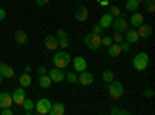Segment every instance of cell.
I'll use <instances>...</instances> for the list:
<instances>
[{
    "instance_id": "obj_14",
    "label": "cell",
    "mask_w": 155,
    "mask_h": 115,
    "mask_svg": "<svg viewBox=\"0 0 155 115\" xmlns=\"http://www.w3.org/2000/svg\"><path fill=\"white\" fill-rule=\"evenodd\" d=\"M73 67H74V70L76 72H84V70H87V61L82 58V56H76L74 59H73Z\"/></svg>"
},
{
    "instance_id": "obj_8",
    "label": "cell",
    "mask_w": 155,
    "mask_h": 115,
    "mask_svg": "<svg viewBox=\"0 0 155 115\" xmlns=\"http://www.w3.org/2000/svg\"><path fill=\"white\" fill-rule=\"evenodd\" d=\"M44 45H45L47 50H50V52H56L59 48V39L56 36H47L44 39Z\"/></svg>"
},
{
    "instance_id": "obj_41",
    "label": "cell",
    "mask_w": 155,
    "mask_h": 115,
    "mask_svg": "<svg viewBox=\"0 0 155 115\" xmlns=\"http://www.w3.org/2000/svg\"><path fill=\"white\" fill-rule=\"evenodd\" d=\"M48 2H50V0H36V3H37L39 6H45Z\"/></svg>"
},
{
    "instance_id": "obj_24",
    "label": "cell",
    "mask_w": 155,
    "mask_h": 115,
    "mask_svg": "<svg viewBox=\"0 0 155 115\" xmlns=\"http://www.w3.org/2000/svg\"><path fill=\"white\" fill-rule=\"evenodd\" d=\"M109 113H110V115H129L130 112H129L127 109L118 107V106H112V107L109 109Z\"/></svg>"
},
{
    "instance_id": "obj_20",
    "label": "cell",
    "mask_w": 155,
    "mask_h": 115,
    "mask_svg": "<svg viewBox=\"0 0 155 115\" xmlns=\"http://www.w3.org/2000/svg\"><path fill=\"white\" fill-rule=\"evenodd\" d=\"M0 75H2L3 78H8V79H11L12 76H14V69H12V67H9L8 64H5V62H3L2 69H0Z\"/></svg>"
},
{
    "instance_id": "obj_6",
    "label": "cell",
    "mask_w": 155,
    "mask_h": 115,
    "mask_svg": "<svg viewBox=\"0 0 155 115\" xmlns=\"http://www.w3.org/2000/svg\"><path fill=\"white\" fill-rule=\"evenodd\" d=\"M112 28H113V31H120V33H124L129 28V22H127V19H126V16L123 14V12L118 17H113Z\"/></svg>"
},
{
    "instance_id": "obj_19",
    "label": "cell",
    "mask_w": 155,
    "mask_h": 115,
    "mask_svg": "<svg viewBox=\"0 0 155 115\" xmlns=\"http://www.w3.org/2000/svg\"><path fill=\"white\" fill-rule=\"evenodd\" d=\"M130 23H132V27H140L141 23H144L143 14H140L138 11H134L132 16H130Z\"/></svg>"
},
{
    "instance_id": "obj_31",
    "label": "cell",
    "mask_w": 155,
    "mask_h": 115,
    "mask_svg": "<svg viewBox=\"0 0 155 115\" xmlns=\"http://www.w3.org/2000/svg\"><path fill=\"white\" fill-rule=\"evenodd\" d=\"M112 39H113L115 44H120L121 41H124V36H123V33H120V31H115V33L112 34Z\"/></svg>"
},
{
    "instance_id": "obj_42",
    "label": "cell",
    "mask_w": 155,
    "mask_h": 115,
    "mask_svg": "<svg viewBox=\"0 0 155 115\" xmlns=\"http://www.w3.org/2000/svg\"><path fill=\"white\" fill-rule=\"evenodd\" d=\"M99 3H101V6H109V5H110L107 0H99Z\"/></svg>"
},
{
    "instance_id": "obj_4",
    "label": "cell",
    "mask_w": 155,
    "mask_h": 115,
    "mask_svg": "<svg viewBox=\"0 0 155 115\" xmlns=\"http://www.w3.org/2000/svg\"><path fill=\"white\" fill-rule=\"evenodd\" d=\"M84 44L88 50H98L101 47V34L90 33L84 36Z\"/></svg>"
},
{
    "instance_id": "obj_34",
    "label": "cell",
    "mask_w": 155,
    "mask_h": 115,
    "mask_svg": "<svg viewBox=\"0 0 155 115\" xmlns=\"http://www.w3.org/2000/svg\"><path fill=\"white\" fill-rule=\"evenodd\" d=\"M120 47H121V52H129V50H130V44H129L127 41H126V42L121 41V42H120Z\"/></svg>"
},
{
    "instance_id": "obj_37",
    "label": "cell",
    "mask_w": 155,
    "mask_h": 115,
    "mask_svg": "<svg viewBox=\"0 0 155 115\" xmlns=\"http://www.w3.org/2000/svg\"><path fill=\"white\" fill-rule=\"evenodd\" d=\"M144 96H147V98H153V90H152V89L150 87H147V89H144Z\"/></svg>"
},
{
    "instance_id": "obj_10",
    "label": "cell",
    "mask_w": 155,
    "mask_h": 115,
    "mask_svg": "<svg viewBox=\"0 0 155 115\" xmlns=\"http://www.w3.org/2000/svg\"><path fill=\"white\" fill-rule=\"evenodd\" d=\"M93 75L90 73V72H87V70H84V72H81V75L78 76V83H79L81 86H92L93 84Z\"/></svg>"
},
{
    "instance_id": "obj_21",
    "label": "cell",
    "mask_w": 155,
    "mask_h": 115,
    "mask_svg": "<svg viewBox=\"0 0 155 115\" xmlns=\"http://www.w3.org/2000/svg\"><path fill=\"white\" fill-rule=\"evenodd\" d=\"M39 86H41L42 89H48L51 84H53V81H51V78L45 73V75H39V79H37Z\"/></svg>"
},
{
    "instance_id": "obj_12",
    "label": "cell",
    "mask_w": 155,
    "mask_h": 115,
    "mask_svg": "<svg viewBox=\"0 0 155 115\" xmlns=\"http://www.w3.org/2000/svg\"><path fill=\"white\" fill-rule=\"evenodd\" d=\"M48 76H50V78H51V81H53V83H62L64 79H65V75H64V72L61 70V69H51L50 70V73H48Z\"/></svg>"
},
{
    "instance_id": "obj_18",
    "label": "cell",
    "mask_w": 155,
    "mask_h": 115,
    "mask_svg": "<svg viewBox=\"0 0 155 115\" xmlns=\"http://www.w3.org/2000/svg\"><path fill=\"white\" fill-rule=\"evenodd\" d=\"M14 41L19 45H25V44L28 42V36H27V33L22 31V30H16L14 31Z\"/></svg>"
},
{
    "instance_id": "obj_13",
    "label": "cell",
    "mask_w": 155,
    "mask_h": 115,
    "mask_svg": "<svg viewBox=\"0 0 155 115\" xmlns=\"http://www.w3.org/2000/svg\"><path fill=\"white\" fill-rule=\"evenodd\" d=\"M112 22H113V16L112 14H109V12H104L101 17H99V25H101V28L102 30H109L110 27H112Z\"/></svg>"
},
{
    "instance_id": "obj_38",
    "label": "cell",
    "mask_w": 155,
    "mask_h": 115,
    "mask_svg": "<svg viewBox=\"0 0 155 115\" xmlns=\"http://www.w3.org/2000/svg\"><path fill=\"white\" fill-rule=\"evenodd\" d=\"M36 70H37L39 75H45V73H47V67H45V66H37Z\"/></svg>"
},
{
    "instance_id": "obj_43",
    "label": "cell",
    "mask_w": 155,
    "mask_h": 115,
    "mask_svg": "<svg viewBox=\"0 0 155 115\" xmlns=\"http://www.w3.org/2000/svg\"><path fill=\"white\" fill-rule=\"evenodd\" d=\"M25 72H27V73H30L31 72V66H25V69H23Z\"/></svg>"
},
{
    "instance_id": "obj_40",
    "label": "cell",
    "mask_w": 155,
    "mask_h": 115,
    "mask_svg": "<svg viewBox=\"0 0 155 115\" xmlns=\"http://www.w3.org/2000/svg\"><path fill=\"white\" fill-rule=\"evenodd\" d=\"M5 17H6V12H5V9L0 8V22H3V20H5Z\"/></svg>"
},
{
    "instance_id": "obj_29",
    "label": "cell",
    "mask_w": 155,
    "mask_h": 115,
    "mask_svg": "<svg viewBox=\"0 0 155 115\" xmlns=\"http://www.w3.org/2000/svg\"><path fill=\"white\" fill-rule=\"evenodd\" d=\"M109 14H112L113 17H118V16L121 14V9L116 6V5H110V6H109Z\"/></svg>"
},
{
    "instance_id": "obj_45",
    "label": "cell",
    "mask_w": 155,
    "mask_h": 115,
    "mask_svg": "<svg viewBox=\"0 0 155 115\" xmlns=\"http://www.w3.org/2000/svg\"><path fill=\"white\" fill-rule=\"evenodd\" d=\"M137 2H138V3H143V2H144V0H137Z\"/></svg>"
},
{
    "instance_id": "obj_1",
    "label": "cell",
    "mask_w": 155,
    "mask_h": 115,
    "mask_svg": "<svg viewBox=\"0 0 155 115\" xmlns=\"http://www.w3.org/2000/svg\"><path fill=\"white\" fill-rule=\"evenodd\" d=\"M70 62H71V56H70V53L65 52V50L58 52V53L53 56V64H54L58 69H61V70H64L65 67H68Z\"/></svg>"
},
{
    "instance_id": "obj_39",
    "label": "cell",
    "mask_w": 155,
    "mask_h": 115,
    "mask_svg": "<svg viewBox=\"0 0 155 115\" xmlns=\"http://www.w3.org/2000/svg\"><path fill=\"white\" fill-rule=\"evenodd\" d=\"M65 36H67L65 30H58V33H56V37H58V39H61V37H65Z\"/></svg>"
},
{
    "instance_id": "obj_28",
    "label": "cell",
    "mask_w": 155,
    "mask_h": 115,
    "mask_svg": "<svg viewBox=\"0 0 155 115\" xmlns=\"http://www.w3.org/2000/svg\"><path fill=\"white\" fill-rule=\"evenodd\" d=\"M22 107H23L25 110H31V109H34V101H33V100H28V98H25V100H23V103H22Z\"/></svg>"
},
{
    "instance_id": "obj_35",
    "label": "cell",
    "mask_w": 155,
    "mask_h": 115,
    "mask_svg": "<svg viewBox=\"0 0 155 115\" xmlns=\"http://www.w3.org/2000/svg\"><path fill=\"white\" fill-rule=\"evenodd\" d=\"M0 113H2V115H12L14 112H12L11 107H3V109H0Z\"/></svg>"
},
{
    "instance_id": "obj_11",
    "label": "cell",
    "mask_w": 155,
    "mask_h": 115,
    "mask_svg": "<svg viewBox=\"0 0 155 115\" xmlns=\"http://www.w3.org/2000/svg\"><path fill=\"white\" fill-rule=\"evenodd\" d=\"M138 30H137V34H138V37L140 39H146V37H149L150 34H152V27L149 23H141L140 27H137Z\"/></svg>"
},
{
    "instance_id": "obj_17",
    "label": "cell",
    "mask_w": 155,
    "mask_h": 115,
    "mask_svg": "<svg viewBox=\"0 0 155 115\" xmlns=\"http://www.w3.org/2000/svg\"><path fill=\"white\" fill-rule=\"evenodd\" d=\"M11 104H12V96L8 92H2V93H0V109L11 107Z\"/></svg>"
},
{
    "instance_id": "obj_46",
    "label": "cell",
    "mask_w": 155,
    "mask_h": 115,
    "mask_svg": "<svg viewBox=\"0 0 155 115\" xmlns=\"http://www.w3.org/2000/svg\"><path fill=\"white\" fill-rule=\"evenodd\" d=\"M2 66H3V62H2V61H0V69H2Z\"/></svg>"
},
{
    "instance_id": "obj_30",
    "label": "cell",
    "mask_w": 155,
    "mask_h": 115,
    "mask_svg": "<svg viewBox=\"0 0 155 115\" xmlns=\"http://www.w3.org/2000/svg\"><path fill=\"white\" fill-rule=\"evenodd\" d=\"M68 45H70V39H68V36H65V37H61L59 39V48H68Z\"/></svg>"
},
{
    "instance_id": "obj_25",
    "label": "cell",
    "mask_w": 155,
    "mask_h": 115,
    "mask_svg": "<svg viewBox=\"0 0 155 115\" xmlns=\"http://www.w3.org/2000/svg\"><path fill=\"white\" fill-rule=\"evenodd\" d=\"M140 6H141V3H138L137 0H126V9L127 11H130V12L138 11Z\"/></svg>"
},
{
    "instance_id": "obj_2",
    "label": "cell",
    "mask_w": 155,
    "mask_h": 115,
    "mask_svg": "<svg viewBox=\"0 0 155 115\" xmlns=\"http://www.w3.org/2000/svg\"><path fill=\"white\" fill-rule=\"evenodd\" d=\"M149 61H150V59H149V55L144 53V52H141V53L135 55V58H134V61H132L134 69L138 70V72L146 70V69L149 67Z\"/></svg>"
},
{
    "instance_id": "obj_26",
    "label": "cell",
    "mask_w": 155,
    "mask_h": 115,
    "mask_svg": "<svg viewBox=\"0 0 155 115\" xmlns=\"http://www.w3.org/2000/svg\"><path fill=\"white\" fill-rule=\"evenodd\" d=\"M115 79V73H113V70H104V72H102V81H104V83H112Z\"/></svg>"
},
{
    "instance_id": "obj_22",
    "label": "cell",
    "mask_w": 155,
    "mask_h": 115,
    "mask_svg": "<svg viewBox=\"0 0 155 115\" xmlns=\"http://www.w3.org/2000/svg\"><path fill=\"white\" fill-rule=\"evenodd\" d=\"M19 84H20V87H30L31 86V76H30V73L23 72L19 76Z\"/></svg>"
},
{
    "instance_id": "obj_5",
    "label": "cell",
    "mask_w": 155,
    "mask_h": 115,
    "mask_svg": "<svg viewBox=\"0 0 155 115\" xmlns=\"http://www.w3.org/2000/svg\"><path fill=\"white\" fill-rule=\"evenodd\" d=\"M51 109V101L48 98H41L34 103V110L37 115H48Z\"/></svg>"
},
{
    "instance_id": "obj_23",
    "label": "cell",
    "mask_w": 155,
    "mask_h": 115,
    "mask_svg": "<svg viewBox=\"0 0 155 115\" xmlns=\"http://www.w3.org/2000/svg\"><path fill=\"white\" fill-rule=\"evenodd\" d=\"M109 48V56L110 58H118L120 55H121V47H120V44H112V45H109L107 47Z\"/></svg>"
},
{
    "instance_id": "obj_44",
    "label": "cell",
    "mask_w": 155,
    "mask_h": 115,
    "mask_svg": "<svg viewBox=\"0 0 155 115\" xmlns=\"http://www.w3.org/2000/svg\"><path fill=\"white\" fill-rule=\"evenodd\" d=\"M2 81H3V76H2V75H0V84H2Z\"/></svg>"
},
{
    "instance_id": "obj_16",
    "label": "cell",
    "mask_w": 155,
    "mask_h": 115,
    "mask_svg": "<svg viewBox=\"0 0 155 115\" xmlns=\"http://www.w3.org/2000/svg\"><path fill=\"white\" fill-rule=\"evenodd\" d=\"M65 113V106L62 103H51V109L48 112V115H64Z\"/></svg>"
},
{
    "instance_id": "obj_36",
    "label": "cell",
    "mask_w": 155,
    "mask_h": 115,
    "mask_svg": "<svg viewBox=\"0 0 155 115\" xmlns=\"http://www.w3.org/2000/svg\"><path fill=\"white\" fill-rule=\"evenodd\" d=\"M92 33H95V34H101V33H102V28H101L99 23H95V25H93V31H92Z\"/></svg>"
},
{
    "instance_id": "obj_27",
    "label": "cell",
    "mask_w": 155,
    "mask_h": 115,
    "mask_svg": "<svg viewBox=\"0 0 155 115\" xmlns=\"http://www.w3.org/2000/svg\"><path fill=\"white\" fill-rule=\"evenodd\" d=\"M141 5L144 6L146 12H153L155 11V0H144Z\"/></svg>"
},
{
    "instance_id": "obj_3",
    "label": "cell",
    "mask_w": 155,
    "mask_h": 115,
    "mask_svg": "<svg viewBox=\"0 0 155 115\" xmlns=\"http://www.w3.org/2000/svg\"><path fill=\"white\" fill-rule=\"evenodd\" d=\"M123 95H124V86L120 81L113 79L112 83H109V96H110V100L116 101V100H120Z\"/></svg>"
},
{
    "instance_id": "obj_32",
    "label": "cell",
    "mask_w": 155,
    "mask_h": 115,
    "mask_svg": "<svg viewBox=\"0 0 155 115\" xmlns=\"http://www.w3.org/2000/svg\"><path fill=\"white\" fill-rule=\"evenodd\" d=\"M113 44V39H112V36H104V37H101V45H104V47H109Z\"/></svg>"
},
{
    "instance_id": "obj_33",
    "label": "cell",
    "mask_w": 155,
    "mask_h": 115,
    "mask_svg": "<svg viewBox=\"0 0 155 115\" xmlns=\"http://www.w3.org/2000/svg\"><path fill=\"white\" fill-rule=\"evenodd\" d=\"M65 78H67V81H68L70 84H78V75H76V73H68Z\"/></svg>"
},
{
    "instance_id": "obj_15",
    "label": "cell",
    "mask_w": 155,
    "mask_h": 115,
    "mask_svg": "<svg viewBox=\"0 0 155 115\" xmlns=\"http://www.w3.org/2000/svg\"><path fill=\"white\" fill-rule=\"evenodd\" d=\"M124 33H126V34H124L126 41L130 44V45H132V44H137V42L140 41V37H138V34H137V30H134V28H127Z\"/></svg>"
},
{
    "instance_id": "obj_9",
    "label": "cell",
    "mask_w": 155,
    "mask_h": 115,
    "mask_svg": "<svg viewBox=\"0 0 155 115\" xmlns=\"http://www.w3.org/2000/svg\"><path fill=\"white\" fill-rule=\"evenodd\" d=\"M11 96H12V103H16V104L22 106L23 100L27 98V92H25V87H19V89H16V90L12 92Z\"/></svg>"
},
{
    "instance_id": "obj_7",
    "label": "cell",
    "mask_w": 155,
    "mask_h": 115,
    "mask_svg": "<svg viewBox=\"0 0 155 115\" xmlns=\"http://www.w3.org/2000/svg\"><path fill=\"white\" fill-rule=\"evenodd\" d=\"M90 16V12H88V8L85 5H81V6H78L76 11H74V19L78 22H85Z\"/></svg>"
}]
</instances>
